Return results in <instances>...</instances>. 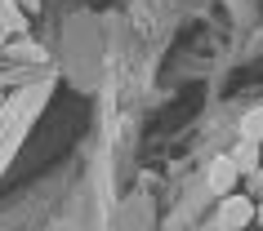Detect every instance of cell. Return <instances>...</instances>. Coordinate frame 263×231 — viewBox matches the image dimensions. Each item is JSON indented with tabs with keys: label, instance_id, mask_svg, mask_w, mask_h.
<instances>
[{
	"label": "cell",
	"instance_id": "6da1fadb",
	"mask_svg": "<svg viewBox=\"0 0 263 231\" xmlns=\"http://www.w3.org/2000/svg\"><path fill=\"white\" fill-rule=\"evenodd\" d=\"M250 222H254V200L250 196H223V204H219V227L223 231H246Z\"/></svg>",
	"mask_w": 263,
	"mask_h": 231
},
{
	"label": "cell",
	"instance_id": "7a4b0ae2",
	"mask_svg": "<svg viewBox=\"0 0 263 231\" xmlns=\"http://www.w3.org/2000/svg\"><path fill=\"white\" fill-rule=\"evenodd\" d=\"M205 178H210V191H214V196H232V187L241 182V174H236V164L228 160V156H214Z\"/></svg>",
	"mask_w": 263,
	"mask_h": 231
},
{
	"label": "cell",
	"instance_id": "3957f363",
	"mask_svg": "<svg viewBox=\"0 0 263 231\" xmlns=\"http://www.w3.org/2000/svg\"><path fill=\"white\" fill-rule=\"evenodd\" d=\"M228 160L236 164V174H241V178H250V174H259V169H263V151L254 147V142H236Z\"/></svg>",
	"mask_w": 263,
	"mask_h": 231
},
{
	"label": "cell",
	"instance_id": "277c9868",
	"mask_svg": "<svg viewBox=\"0 0 263 231\" xmlns=\"http://www.w3.org/2000/svg\"><path fill=\"white\" fill-rule=\"evenodd\" d=\"M241 142H254V147L263 142V107H250L241 116Z\"/></svg>",
	"mask_w": 263,
	"mask_h": 231
},
{
	"label": "cell",
	"instance_id": "5b68a950",
	"mask_svg": "<svg viewBox=\"0 0 263 231\" xmlns=\"http://www.w3.org/2000/svg\"><path fill=\"white\" fill-rule=\"evenodd\" d=\"M0 31H27V14L18 9V0H0Z\"/></svg>",
	"mask_w": 263,
	"mask_h": 231
},
{
	"label": "cell",
	"instance_id": "8992f818",
	"mask_svg": "<svg viewBox=\"0 0 263 231\" xmlns=\"http://www.w3.org/2000/svg\"><path fill=\"white\" fill-rule=\"evenodd\" d=\"M14 54H18V58H41V49H31L27 40H18V49H14Z\"/></svg>",
	"mask_w": 263,
	"mask_h": 231
},
{
	"label": "cell",
	"instance_id": "52a82bcc",
	"mask_svg": "<svg viewBox=\"0 0 263 231\" xmlns=\"http://www.w3.org/2000/svg\"><path fill=\"white\" fill-rule=\"evenodd\" d=\"M250 191H254V196H263V169H259V174H250Z\"/></svg>",
	"mask_w": 263,
	"mask_h": 231
},
{
	"label": "cell",
	"instance_id": "ba28073f",
	"mask_svg": "<svg viewBox=\"0 0 263 231\" xmlns=\"http://www.w3.org/2000/svg\"><path fill=\"white\" fill-rule=\"evenodd\" d=\"M18 9L27 14V9H41V0H18Z\"/></svg>",
	"mask_w": 263,
	"mask_h": 231
},
{
	"label": "cell",
	"instance_id": "9c48e42d",
	"mask_svg": "<svg viewBox=\"0 0 263 231\" xmlns=\"http://www.w3.org/2000/svg\"><path fill=\"white\" fill-rule=\"evenodd\" d=\"M254 222H259V227H263V200L254 204Z\"/></svg>",
	"mask_w": 263,
	"mask_h": 231
}]
</instances>
